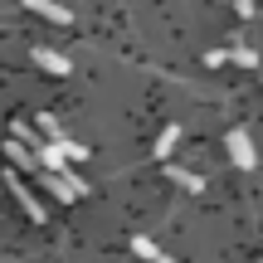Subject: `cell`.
Returning <instances> with one entry per match:
<instances>
[{
    "label": "cell",
    "instance_id": "30bf717a",
    "mask_svg": "<svg viewBox=\"0 0 263 263\" xmlns=\"http://www.w3.org/2000/svg\"><path fill=\"white\" fill-rule=\"evenodd\" d=\"M39 137H44V141H59V137H64V127H59V117H49V112H39Z\"/></svg>",
    "mask_w": 263,
    "mask_h": 263
},
{
    "label": "cell",
    "instance_id": "7a4b0ae2",
    "mask_svg": "<svg viewBox=\"0 0 263 263\" xmlns=\"http://www.w3.org/2000/svg\"><path fill=\"white\" fill-rule=\"evenodd\" d=\"M5 185H10V195L20 200V210H25V215L34 219V224H44V219H49V210L39 205V195H34V190H29V185H25V180H20V176H10Z\"/></svg>",
    "mask_w": 263,
    "mask_h": 263
},
{
    "label": "cell",
    "instance_id": "9c48e42d",
    "mask_svg": "<svg viewBox=\"0 0 263 263\" xmlns=\"http://www.w3.org/2000/svg\"><path fill=\"white\" fill-rule=\"evenodd\" d=\"M176 141H180V127H161V137H156V161H166L171 151H176Z\"/></svg>",
    "mask_w": 263,
    "mask_h": 263
},
{
    "label": "cell",
    "instance_id": "9a60e30c",
    "mask_svg": "<svg viewBox=\"0 0 263 263\" xmlns=\"http://www.w3.org/2000/svg\"><path fill=\"white\" fill-rule=\"evenodd\" d=\"M258 263H263V258H258Z\"/></svg>",
    "mask_w": 263,
    "mask_h": 263
},
{
    "label": "cell",
    "instance_id": "3957f363",
    "mask_svg": "<svg viewBox=\"0 0 263 263\" xmlns=\"http://www.w3.org/2000/svg\"><path fill=\"white\" fill-rule=\"evenodd\" d=\"M229 156H234V166L239 171H254V137H249V132L244 127H234V132H229Z\"/></svg>",
    "mask_w": 263,
    "mask_h": 263
},
{
    "label": "cell",
    "instance_id": "52a82bcc",
    "mask_svg": "<svg viewBox=\"0 0 263 263\" xmlns=\"http://www.w3.org/2000/svg\"><path fill=\"white\" fill-rule=\"evenodd\" d=\"M166 176H171V180H176V185H185V190H190V195H200V190H205V180H200V176H195V171H185V166H166Z\"/></svg>",
    "mask_w": 263,
    "mask_h": 263
},
{
    "label": "cell",
    "instance_id": "5bb4252c",
    "mask_svg": "<svg viewBox=\"0 0 263 263\" xmlns=\"http://www.w3.org/2000/svg\"><path fill=\"white\" fill-rule=\"evenodd\" d=\"M0 190H5V180H0Z\"/></svg>",
    "mask_w": 263,
    "mask_h": 263
},
{
    "label": "cell",
    "instance_id": "5b68a950",
    "mask_svg": "<svg viewBox=\"0 0 263 263\" xmlns=\"http://www.w3.org/2000/svg\"><path fill=\"white\" fill-rule=\"evenodd\" d=\"M5 156L15 161L20 171H39V161H34V146H25L20 137H10V141H5Z\"/></svg>",
    "mask_w": 263,
    "mask_h": 263
},
{
    "label": "cell",
    "instance_id": "7c38bea8",
    "mask_svg": "<svg viewBox=\"0 0 263 263\" xmlns=\"http://www.w3.org/2000/svg\"><path fill=\"white\" fill-rule=\"evenodd\" d=\"M54 146H59V151H64V156H68V161H88V146H83V141H68V137H59V141H54Z\"/></svg>",
    "mask_w": 263,
    "mask_h": 263
},
{
    "label": "cell",
    "instance_id": "277c9868",
    "mask_svg": "<svg viewBox=\"0 0 263 263\" xmlns=\"http://www.w3.org/2000/svg\"><path fill=\"white\" fill-rule=\"evenodd\" d=\"M25 10H34V15H44V20H54V25H68V20H73V10H64L59 0H25Z\"/></svg>",
    "mask_w": 263,
    "mask_h": 263
},
{
    "label": "cell",
    "instance_id": "ba28073f",
    "mask_svg": "<svg viewBox=\"0 0 263 263\" xmlns=\"http://www.w3.org/2000/svg\"><path fill=\"white\" fill-rule=\"evenodd\" d=\"M132 249H137V254H141V258H146V263H176V258H166V254H161V249H156V244H151V239H146V234H137V239H132Z\"/></svg>",
    "mask_w": 263,
    "mask_h": 263
},
{
    "label": "cell",
    "instance_id": "4fadbf2b",
    "mask_svg": "<svg viewBox=\"0 0 263 263\" xmlns=\"http://www.w3.org/2000/svg\"><path fill=\"white\" fill-rule=\"evenodd\" d=\"M234 10H239V15H244V20H249V15H254V10H258V5H254V0H234Z\"/></svg>",
    "mask_w": 263,
    "mask_h": 263
},
{
    "label": "cell",
    "instance_id": "8992f818",
    "mask_svg": "<svg viewBox=\"0 0 263 263\" xmlns=\"http://www.w3.org/2000/svg\"><path fill=\"white\" fill-rule=\"evenodd\" d=\"M34 64H39V68H44V73H59V78H64V73H68V59H64V54H59V49H44V44H39V49H34Z\"/></svg>",
    "mask_w": 263,
    "mask_h": 263
},
{
    "label": "cell",
    "instance_id": "6da1fadb",
    "mask_svg": "<svg viewBox=\"0 0 263 263\" xmlns=\"http://www.w3.org/2000/svg\"><path fill=\"white\" fill-rule=\"evenodd\" d=\"M34 176H39V185H44L59 205H78V195H88V185H83L68 166H64V171H34Z\"/></svg>",
    "mask_w": 263,
    "mask_h": 263
},
{
    "label": "cell",
    "instance_id": "8fae6325",
    "mask_svg": "<svg viewBox=\"0 0 263 263\" xmlns=\"http://www.w3.org/2000/svg\"><path fill=\"white\" fill-rule=\"evenodd\" d=\"M229 54H234V64H239V68H254V64H258V54L244 44V39H234V49H229Z\"/></svg>",
    "mask_w": 263,
    "mask_h": 263
}]
</instances>
